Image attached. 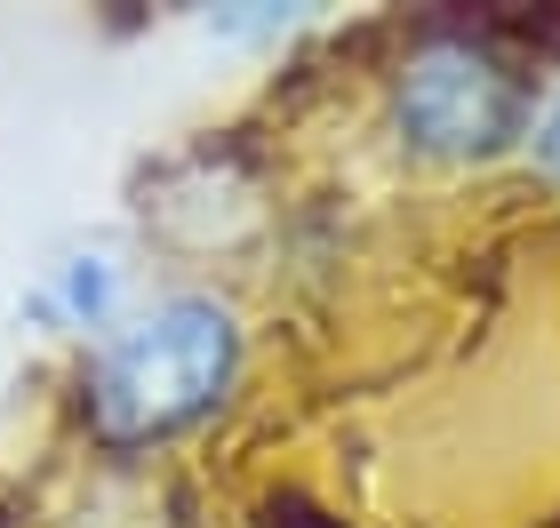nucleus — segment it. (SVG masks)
Instances as JSON below:
<instances>
[{"label":"nucleus","instance_id":"obj_3","mask_svg":"<svg viewBox=\"0 0 560 528\" xmlns=\"http://www.w3.org/2000/svg\"><path fill=\"white\" fill-rule=\"evenodd\" d=\"M57 296H65V313L81 320V329H96V320L113 313V257H72Z\"/></svg>","mask_w":560,"mask_h":528},{"label":"nucleus","instance_id":"obj_4","mask_svg":"<svg viewBox=\"0 0 560 528\" xmlns=\"http://www.w3.org/2000/svg\"><path fill=\"white\" fill-rule=\"evenodd\" d=\"M528 153H537V168H545V176H560V96L545 105L537 129H528Z\"/></svg>","mask_w":560,"mask_h":528},{"label":"nucleus","instance_id":"obj_2","mask_svg":"<svg viewBox=\"0 0 560 528\" xmlns=\"http://www.w3.org/2000/svg\"><path fill=\"white\" fill-rule=\"evenodd\" d=\"M400 137L417 153L441 161H489L504 137H521V81L504 72V57L472 40H424L400 64Z\"/></svg>","mask_w":560,"mask_h":528},{"label":"nucleus","instance_id":"obj_1","mask_svg":"<svg viewBox=\"0 0 560 528\" xmlns=\"http://www.w3.org/2000/svg\"><path fill=\"white\" fill-rule=\"evenodd\" d=\"M241 361V329L233 313L209 305V296H168V305H144L129 329L105 344L96 361V424L113 441H152L192 424L200 409H217L224 385H233Z\"/></svg>","mask_w":560,"mask_h":528},{"label":"nucleus","instance_id":"obj_5","mask_svg":"<svg viewBox=\"0 0 560 528\" xmlns=\"http://www.w3.org/2000/svg\"><path fill=\"white\" fill-rule=\"evenodd\" d=\"M272 513H289V528H337V520H320V513H304V505H296V496H289V505H272Z\"/></svg>","mask_w":560,"mask_h":528}]
</instances>
